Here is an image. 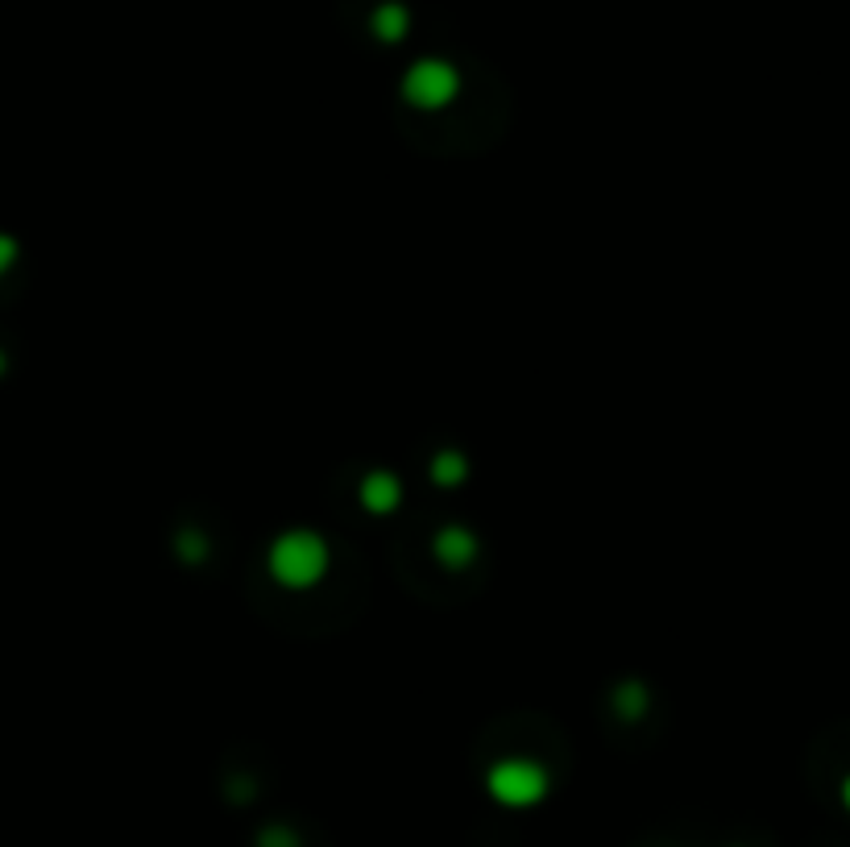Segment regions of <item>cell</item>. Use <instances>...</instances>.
I'll list each match as a JSON object with an SVG mask.
<instances>
[{
    "label": "cell",
    "instance_id": "obj_1",
    "mask_svg": "<svg viewBox=\"0 0 850 847\" xmlns=\"http://www.w3.org/2000/svg\"><path fill=\"white\" fill-rule=\"evenodd\" d=\"M270 578L287 590H311L328 573V544L307 528H290L270 544Z\"/></svg>",
    "mask_w": 850,
    "mask_h": 847
},
{
    "label": "cell",
    "instance_id": "obj_7",
    "mask_svg": "<svg viewBox=\"0 0 850 847\" xmlns=\"http://www.w3.org/2000/svg\"><path fill=\"white\" fill-rule=\"evenodd\" d=\"M378 34L391 38V42H399V38L407 34V18H403V9H382V13H378Z\"/></svg>",
    "mask_w": 850,
    "mask_h": 847
},
{
    "label": "cell",
    "instance_id": "obj_6",
    "mask_svg": "<svg viewBox=\"0 0 850 847\" xmlns=\"http://www.w3.org/2000/svg\"><path fill=\"white\" fill-rule=\"evenodd\" d=\"M465 474H469V466H465L460 453H440V457H432V478H436L440 486H460L465 483Z\"/></svg>",
    "mask_w": 850,
    "mask_h": 847
},
{
    "label": "cell",
    "instance_id": "obj_8",
    "mask_svg": "<svg viewBox=\"0 0 850 847\" xmlns=\"http://www.w3.org/2000/svg\"><path fill=\"white\" fill-rule=\"evenodd\" d=\"M13 262H18V242H13V237H4V233H0V275H4V271H9V266H13Z\"/></svg>",
    "mask_w": 850,
    "mask_h": 847
},
{
    "label": "cell",
    "instance_id": "obj_3",
    "mask_svg": "<svg viewBox=\"0 0 850 847\" xmlns=\"http://www.w3.org/2000/svg\"><path fill=\"white\" fill-rule=\"evenodd\" d=\"M460 92V75L448 59H419L415 67L403 75V100L436 113L444 104H453V96Z\"/></svg>",
    "mask_w": 850,
    "mask_h": 847
},
{
    "label": "cell",
    "instance_id": "obj_9",
    "mask_svg": "<svg viewBox=\"0 0 850 847\" xmlns=\"http://www.w3.org/2000/svg\"><path fill=\"white\" fill-rule=\"evenodd\" d=\"M0 374H4V353H0Z\"/></svg>",
    "mask_w": 850,
    "mask_h": 847
},
{
    "label": "cell",
    "instance_id": "obj_2",
    "mask_svg": "<svg viewBox=\"0 0 850 847\" xmlns=\"http://www.w3.org/2000/svg\"><path fill=\"white\" fill-rule=\"evenodd\" d=\"M486 790H490V797H498L502 806H535V802L548 794V773L535 761L507 756V761H498L490 769Z\"/></svg>",
    "mask_w": 850,
    "mask_h": 847
},
{
    "label": "cell",
    "instance_id": "obj_5",
    "mask_svg": "<svg viewBox=\"0 0 850 847\" xmlns=\"http://www.w3.org/2000/svg\"><path fill=\"white\" fill-rule=\"evenodd\" d=\"M432 553H436V561H440L444 570H465V565H474L477 540H474V532H469V528L453 523V528H444L440 537H436Z\"/></svg>",
    "mask_w": 850,
    "mask_h": 847
},
{
    "label": "cell",
    "instance_id": "obj_10",
    "mask_svg": "<svg viewBox=\"0 0 850 847\" xmlns=\"http://www.w3.org/2000/svg\"><path fill=\"white\" fill-rule=\"evenodd\" d=\"M847 802H850V785H847Z\"/></svg>",
    "mask_w": 850,
    "mask_h": 847
},
{
    "label": "cell",
    "instance_id": "obj_4",
    "mask_svg": "<svg viewBox=\"0 0 850 847\" xmlns=\"http://www.w3.org/2000/svg\"><path fill=\"white\" fill-rule=\"evenodd\" d=\"M358 499L370 516H391L394 507L403 502V483L394 478L391 469H374V474H365V478H361Z\"/></svg>",
    "mask_w": 850,
    "mask_h": 847
}]
</instances>
